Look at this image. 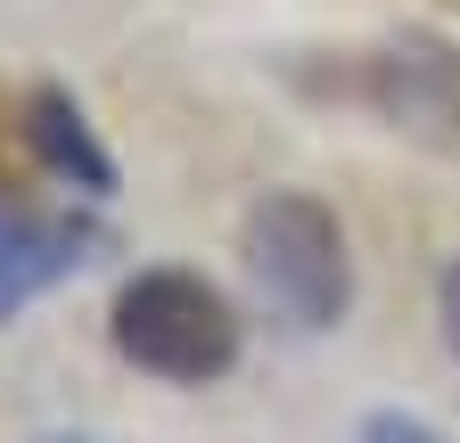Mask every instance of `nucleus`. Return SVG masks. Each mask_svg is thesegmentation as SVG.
Here are the masks:
<instances>
[{
    "mask_svg": "<svg viewBox=\"0 0 460 443\" xmlns=\"http://www.w3.org/2000/svg\"><path fill=\"white\" fill-rule=\"evenodd\" d=\"M115 353L164 386H214L239 361V312L198 271H140L115 296Z\"/></svg>",
    "mask_w": 460,
    "mask_h": 443,
    "instance_id": "1",
    "label": "nucleus"
},
{
    "mask_svg": "<svg viewBox=\"0 0 460 443\" xmlns=\"http://www.w3.org/2000/svg\"><path fill=\"white\" fill-rule=\"evenodd\" d=\"M247 271L271 296V312L288 328H337L345 304H354V263H345V230L337 213L305 189H271L247 213Z\"/></svg>",
    "mask_w": 460,
    "mask_h": 443,
    "instance_id": "2",
    "label": "nucleus"
},
{
    "mask_svg": "<svg viewBox=\"0 0 460 443\" xmlns=\"http://www.w3.org/2000/svg\"><path fill=\"white\" fill-rule=\"evenodd\" d=\"M354 99L370 116H386L394 132L444 148V140H460V49L428 41V33H402V41H386V49L362 58Z\"/></svg>",
    "mask_w": 460,
    "mask_h": 443,
    "instance_id": "3",
    "label": "nucleus"
},
{
    "mask_svg": "<svg viewBox=\"0 0 460 443\" xmlns=\"http://www.w3.org/2000/svg\"><path fill=\"white\" fill-rule=\"evenodd\" d=\"M107 239L91 222H49V213H0V320L25 312L33 296H49L58 280H75V271L99 255Z\"/></svg>",
    "mask_w": 460,
    "mask_h": 443,
    "instance_id": "4",
    "label": "nucleus"
},
{
    "mask_svg": "<svg viewBox=\"0 0 460 443\" xmlns=\"http://www.w3.org/2000/svg\"><path fill=\"white\" fill-rule=\"evenodd\" d=\"M17 132H25V148L49 164V173H58V181H75L83 197H107V189H115V156L99 148L91 116H83L66 91H49V83H41V91L25 99V124H17Z\"/></svg>",
    "mask_w": 460,
    "mask_h": 443,
    "instance_id": "5",
    "label": "nucleus"
},
{
    "mask_svg": "<svg viewBox=\"0 0 460 443\" xmlns=\"http://www.w3.org/2000/svg\"><path fill=\"white\" fill-rule=\"evenodd\" d=\"M362 443H444V435L420 427V419H402V411H378V419L362 427Z\"/></svg>",
    "mask_w": 460,
    "mask_h": 443,
    "instance_id": "6",
    "label": "nucleus"
},
{
    "mask_svg": "<svg viewBox=\"0 0 460 443\" xmlns=\"http://www.w3.org/2000/svg\"><path fill=\"white\" fill-rule=\"evenodd\" d=\"M436 312H444V345L460 353V263L444 271V288H436Z\"/></svg>",
    "mask_w": 460,
    "mask_h": 443,
    "instance_id": "7",
    "label": "nucleus"
},
{
    "mask_svg": "<svg viewBox=\"0 0 460 443\" xmlns=\"http://www.w3.org/2000/svg\"><path fill=\"white\" fill-rule=\"evenodd\" d=\"M0 197H9V132H0Z\"/></svg>",
    "mask_w": 460,
    "mask_h": 443,
    "instance_id": "8",
    "label": "nucleus"
}]
</instances>
